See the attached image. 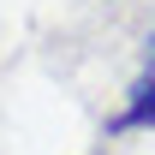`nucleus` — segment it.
I'll list each match as a JSON object with an SVG mask.
<instances>
[{"instance_id":"1","label":"nucleus","mask_w":155,"mask_h":155,"mask_svg":"<svg viewBox=\"0 0 155 155\" xmlns=\"http://www.w3.org/2000/svg\"><path fill=\"white\" fill-rule=\"evenodd\" d=\"M107 131H114V137H119V131H155V78H137L125 114L107 119Z\"/></svg>"},{"instance_id":"2","label":"nucleus","mask_w":155,"mask_h":155,"mask_svg":"<svg viewBox=\"0 0 155 155\" xmlns=\"http://www.w3.org/2000/svg\"><path fill=\"white\" fill-rule=\"evenodd\" d=\"M143 78H155V36L143 42Z\"/></svg>"}]
</instances>
